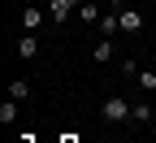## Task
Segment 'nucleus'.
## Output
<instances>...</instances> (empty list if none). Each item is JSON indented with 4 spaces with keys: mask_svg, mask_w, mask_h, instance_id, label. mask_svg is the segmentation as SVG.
Segmentation results:
<instances>
[{
    "mask_svg": "<svg viewBox=\"0 0 156 143\" xmlns=\"http://www.w3.org/2000/svg\"><path fill=\"white\" fill-rule=\"evenodd\" d=\"M22 26L26 30H39V26H44V9H39V5H26L22 9Z\"/></svg>",
    "mask_w": 156,
    "mask_h": 143,
    "instance_id": "20e7f679",
    "label": "nucleus"
},
{
    "mask_svg": "<svg viewBox=\"0 0 156 143\" xmlns=\"http://www.w3.org/2000/svg\"><path fill=\"white\" fill-rule=\"evenodd\" d=\"M78 17H83V22H91V26H100V9H95V0L78 5Z\"/></svg>",
    "mask_w": 156,
    "mask_h": 143,
    "instance_id": "0eeeda50",
    "label": "nucleus"
},
{
    "mask_svg": "<svg viewBox=\"0 0 156 143\" xmlns=\"http://www.w3.org/2000/svg\"><path fill=\"white\" fill-rule=\"evenodd\" d=\"M152 117H156V109H152V104H134V109H130V121H139V126H147Z\"/></svg>",
    "mask_w": 156,
    "mask_h": 143,
    "instance_id": "423d86ee",
    "label": "nucleus"
},
{
    "mask_svg": "<svg viewBox=\"0 0 156 143\" xmlns=\"http://www.w3.org/2000/svg\"><path fill=\"white\" fill-rule=\"evenodd\" d=\"M139 87H143V91H156V74H152V70H139Z\"/></svg>",
    "mask_w": 156,
    "mask_h": 143,
    "instance_id": "9b49d317",
    "label": "nucleus"
},
{
    "mask_svg": "<svg viewBox=\"0 0 156 143\" xmlns=\"http://www.w3.org/2000/svg\"><path fill=\"white\" fill-rule=\"evenodd\" d=\"M69 9H78L74 0H48V17H52V22H65Z\"/></svg>",
    "mask_w": 156,
    "mask_h": 143,
    "instance_id": "7ed1b4c3",
    "label": "nucleus"
},
{
    "mask_svg": "<svg viewBox=\"0 0 156 143\" xmlns=\"http://www.w3.org/2000/svg\"><path fill=\"white\" fill-rule=\"evenodd\" d=\"M61 143H74V139H69V134H65V139H61Z\"/></svg>",
    "mask_w": 156,
    "mask_h": 143,
    "instance_id": "4468645a",
    "label": "nucleus"
},
{
    "mask_svg": "<svg viewBox=\"0 0 156 143\" xmlns=\"http://www.w3.org/2000/svg\"><path fill=\"white\" fill-rule=\"evenodd\" d=\"M117 74H126V78H139V65H134V61H122V70Z\"/></svg>",
    "mask_w": 156,
    "mask_h": 143,
    "instance_id": "ddd939ff",
    "label": "nucleus"
},
{
    "mask_svg": "<svg viewBox=\"0 0 156 143\" xmlns=\"http://www.w3.org/2000/svg\"><path fill=\"white\" fill-rule=\"evenodd\" d=\"M74 5H87V0H74Z\"/></svg>",
    "mask_w": 156,
    "mask_h": 143,
    "instance_id": "2eb2a0df",
    "label": "nucleus"
},
{
    "mask_svg": "<svg viewBox=\"0 0 156 143\" xmlns=\"http://www.w3.org/2000/svg\"><path fill=\"white\" fill-rule=\"evenodd\" d=\"M13 117H17V104H0V121H5V126H9Z\"/></svg>",
    "mask_w": 156,
    "mask_h": 143,
    "instance_id": "f8f14e48",
    "label": "nucleus"
},
{
    "mask_svg": "<svg viewBox=\"0 0 156 143\" xmlns=\"http://www.w3.org/2000/svg\"><path fill=\"white\" fill-rule=\"evenodd\" d=\"M95 61H100V65H108L113 61V39H100V44H95V52H91Z\"/></svg>",
    "mask_w": 156,
    "mask_h": 143,
    "instance_id": "6e6552de",
    "label": "nucleus"
},
{
    "mask_svg": "<svg viewBox=\"0 0 156 143\" xmlns=\"http://www.w3.org/2000/svg\"><path fill=\"white\" fill-rule=\"evenodd\" d=\"M100 30H104V39H113V35H122V22H117V13L100 17Z\"/></svg>",
    "mask_w": 156,
    "mask_h": 143,
    "instance_id": "1a4fd4ad",
    "label": "nucleus"
},
{
    "mask_svg": "<svg viewBox=\"0 0 156 143\" xmlns=\"http://www.w3.org/2000/svg\"><path fill=\"white\" fill-rule=\"evenodd\" d=\"M130 109H134V104H126L122 95H113V100H104L100 117H104V121H130Z\"/></svg>",
    "mask_w": 156,
    "mask_h": 143,
    "instance_id": "f257e3e1",
    "label": "nucleus"
},
{
    "mask_svg": "<svg viewBox=\"0 0 156 143\" xmlns=\"http://www.w3.org/2000/svg\"><path fill=\"white\" fill-rule=\"evenodd\" d=\"M117 22H122V30H130V35H134V30H143V13L126 5V9H117Z\"/></svg>",
    "mask_w": 156,
    "mask_h": 143,
    "instance_id": "f03ea898",
    "label": "nucleus"
},
{
    "mask_svg": "<svg viewBox=\"0 0 156 143\" xmlns=\"http://www.w3.org/2000/svg\"><path fill=\"white\" fill-rule=\"evenodd\" d=\"M9 95L13 100H26L30 95V83H26V78H13V83H9Z\"/></svg>",
    "mask_w": 156,
    "mask_h": 143,
    "instance_id": "9d476101",
    "label": "nucleus"
},
{
    "mask_svg": "<svg viewBox=\"0 0 156 143\" xmlns=\"http://www.w3.org/2000/svg\"><path fill=\"white\" fill-rule=\"evenodd\" d=\"M35 52H39V39L26 30L22 39H17V56H22V61H35Z\"/></svg>",
    "mask_w": 156,
    "mask_h": 143,
    "instance_id": "39448f33",
    "label": "nucleus"
}]
</instances>
